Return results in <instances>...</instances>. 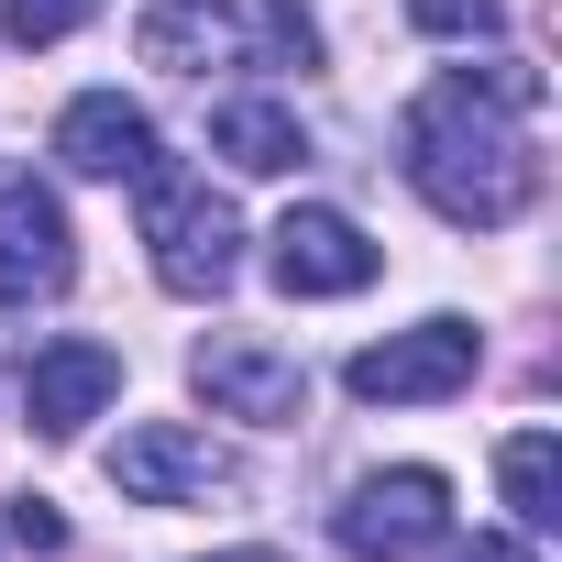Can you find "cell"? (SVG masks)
Listing matches in <instances>:
<instances>
[{"label":"cell","instance_id":"obj_14","mask_svg":"<svg viewBox=\"0 0 562 562\" xmlns=\"http://www.w3.org/2000/svg\"><path fill=\"white\" fill-rule=\"evenodd\" d=\"M89 12H100V0H0V34H12V45H67Z\"/></svg>","mask_w":562,"mask_h":562},{"label":"cell","instance_id":"obj_17","mask_svg":"<svg viewBox=\"0 0 562 562\" xmlns=\"http://www.w3.org/2000/svg\"><path fill=\"white\" fill-rule=\"evenodd\" d=\"M452 562H540V551H529V540H496V529H485V540H474V551H452Z\"/></svg>","mask_w":562,"mask_h":562},{"label":"cell","instance_id":"obj_9","mask_svg":"<svg viewBox=\"0 0 562 562\" xmlns=\"http://www.w3.org/2000/svg\"><path fill=\"white\" fill-rule=\"evenodd\" d=\"M111 485H122L133 507H177V496H221V485H232V452H221V441H199V430H177V419H155V430L111 441Z\"/></svg>","mask_w":562,"mask_h":562},{"label":"cell","instance_id":"obj_7","mask_svg":"<svg viewBox=\"0 0 562 562\" xmlns=\"http://www.w3.org/2000/svg\"><path fill=\"white\" fill-rule=\"evenodd\" d=\"M188 375H199V397L221 408V419H299L310 408V375L288 364V353H265V342H243V331H221V342H199L188 353Z\"/></svg>","mask_w":562,"mask_h":562},{"label":"cell","instance_id":"obj_2","mask_svg":"<svg viewBox=\"0 0 562 562\" xmlns=\"http://www.w3.org/2000/svg\"><path fill=\"white\" fill-rule=\"evenodd\" d=\"M321 34L299 0H155L144 12V67L210 78V67H310Z\"/></svg>","mask_w":562,"mask_h":562},{"label":"cell","instance_id":"obj_4","mask_svg":"<svg viewBox=\"0 0 562 562\" xmlns=\"http://www.w3.org/2000/svg\"><path fill=\"white\" fill-rule=\"evenodd\" d=\"M342 551L353 562H419L441 529H452V485L430 474V463H397V474H364L353 496H342Z\"/></svg>","mask_w":562,"mask_h":562},{"label":"cell","instance_id":"obj_1","mask_svg":"<svg viewBox=\"0 0 562 562\" xmlns=\"http://www.w3.org/2000/svg\"><path fill=\"white\" fill-rule=\"evenodd\" d=\"M518 111H540V67H452L408 100V188L463 221V232H507L540 188V155L518 133Z\"/></svg>","mask_w":562,"mask_h":562},{"label":"cell","instance_id":"obj_11","mask_svg":"<svg viewBox=\"0 0 562 562\" xmlns=\"http://www.w3.org/2000/svg\"><path fill=\"white\" fill-rule=\"evenodd\" d=\"M56 155H67L78 177H144V166H155V122H144L122 89H89V100H67Z\"/></svg>","mask_w":562,"mask_h":562},{"label":"cell","instance_id":"obj_6","mask_svg":"<svg viewBox=\"0 0 562 562\" xmlns=\"http://www.w3.org/2000/svg\"><path fill=\"white\" fill-rule=\"evenodd\" d=\"M78 276V243H67V210L56 188L34 177H0V310H34Z\"/></svg>","mask_w":562,"mask_h":562},{"label":"cell","instance_id":"obj_8","mask_svg":"<svg viewBox=\"0 0 562 562\" xmlns=\"http://www.w3.org/2000/svg\"><path fill=\"white\" fill-rule=\"evenodd\" d=\"M265 265H276V288H288V299H353V288H375V243H364L342 210H288Z\"/></svg>","mask_w":562,"mask_h":562},{"label":"cell","instance_id":"obj_5","mask_svg":"<svg viewBox=\"0 0 562 562\" xmlns=\"http://www.w3.org/2000/svg\"><path fill=\"white\" fill-rule=\"evenodd\" d=\"M364 408H419V397H463L474 386V331L463 321H419V331H386L375 353H353L342 375Z\"/></svg>","mask_w":562,"mask_h":562},{"label":"cell","instance_id":"obj_10","mask_svg":"<svg viewBox=\"0 0 562 562\" xmlns=\"http://www.w3.org/2000/svg\"><path fill=\"white\" fill-rule=\"evenodd\" d=\"M111 386H122V353H111V342H45V353L23 364V419H34L45 441H67V430H89V419L111 408Z\"/></svg>","mask_w":562,"mask_h":562},{"label":"cell","instance_id":"obj_3","mask_svg":"<svg viewBox=\"0 0 562 562\" xmlns=\"http://www.w3.org/2000/svg\"><path fill=\"white\" fill-rule=\"evenodd\" d=\"M133 188H144V254H155V276H166L177 299H221L232 265H243V232H232L221 188L188 177V166H166V155H155Z\"/></svg>","mask_w":562,"mask_h":562},{"label":"cell","instance_id":"obj_12","mask_svg":"<svg viewBox=\"0 0 562 562\" xmlns=\"http://www.w3.org/2000/svg\"><path fill=\"white\" fill-rule=\"evenodd\" d=\"M210 144H221L243 177H288V166L310 155V133L276 111V100H221V111H210Z\"/></svg>","mask_w":562,"mask_h":562},{"label":"cell","instance_id":"obj_15","mask_svg":"<svg viewBox=\"0 0 562 562\" xmlns=\"http://www.w3.org/2000/svg\"><path fill=\"white\" fill-rule=\"evenodd\" d=\"M408 23H419V34H474V45H485L507 12H496V0H408Z\"/></svg>","mask_w":562,"mask_h":562},{"label":"cell","instance_id":"obj_13","mask_svg":"<svg viewBox=\"0 0 562 562\" xmlns=\"http://www.w3.org/2000/svg\"><path fill=\"white\" fill-rule=\"evenodd\" d=\"M496 485H507V507H518L529 529H551V518H562V452H551V430H518V441L496 452Z\"/></svg>","mask_w":562,"mask_h":562},{"label":"cell","instance_id":"obj_16","mask_svg":"<svg viewBox=\"0 0 562 562\" xmlns=\"http://www.w3.org/2000/svg\"><path fill=\"white\" fill-rule=\"evenodd\" d=\"M0 529H12L23 551H67V518H56L45 496H12V518H0Z\"/></svg>","mask_w":562,"mask_h":562},{"label":"cell","instance_id":"obj_18","mask_svg":"<svg viewBox=\"0 0 562 562\" xmlns=\"http://www.w3.org/2000/svg\"><path fill=\"white\" fill-rule=\"evenodd\" d=\"M221 562H265V551H221Z\"/></svg>","mask_w":562,"mask_h":562}]
</instances>
